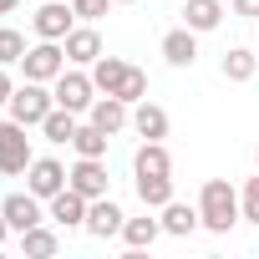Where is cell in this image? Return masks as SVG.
Segmentation results:
<instances>
[{"label":"cell","instance_id":"cell-18","mask_svg":"<svg viewBox=\"0 0 259 259\" xmlns=\"http://www.w3.org/2000/svg\"><path fill=\"white\" fill-rule=\"evenodd\" d=\"M107 143H112V133H102L92 117H87V122H76V133H71L76 158H107Z\"/></svg>","mask_w":259,"mask_h":259},{"label":"cell","instance_id":"cell-11","mask_svg":"<svg viewBox=\"0 0 259 259\" xmlns=\"http://www.w3.org/2000/svg\"><path fill=\"white\" fill-rule=\"evenodd\" d=\"M66 183H71L81 198H102L112 178H107V163H102V158H76V168L66 173Z\"/></svg>","mask_w":259,"mask_h":259},{"label":"cell","instance_id":"cell-15","mask_svg":"<svg viewBox=\"0 0 259 259\" xmlns=\"http://www.w3.org/2000/svg\"><path fill=\"white\" fill-rule=\"evenodd\" d=\"M158 213H163V234H173V239H188L193 229H203L198 203H178V198H173V203H163Z\"/></svg>","mask_w":259,"mask_h":259},{"label":"cell","instance_id":"cell-5","mask_svg":"<svg viewBox=\"0 0 259 259\" xmlns=\"http://www.w3.org/2000/svg\"><path fill=\"white\" fill-rule=\"evenodd\" d=\"M31 163H36V153H31L26 127H21V122H6V127H0V173L16 178V173H26Z\"/></svg>","mask_w":259,"mask_h":259},{"label":"cell","instance_id":"cell-6","mask_svg":"<svg viewBox=\"0 0 259 259\" xmlns=\"http://www.w3.org/2000/svg\"><path fill=\"white\" fill-rule=\"evenodd\" d=\"M31 26H36V36H41V41H66V36H71V26H76L71 0H46V6L31 16Z\"/></svg>","mask_w":259,"mask_h":259},{"label":"cell","instance_id":"cell-10","mask_svg":"<svg viewBox=\"0 0 259 259\" xmlns=\"http://www.w3.org/2000/svg\"><path fill=\"white\" fill-rule=\"evenodd\" d=\"M122 224H127V213L102 193V198H92V208H87V224H81V229H87L92 239H117V234H122Z\"/></svg>","mask_w":259,"mask_h":259},{"label":"cell","instance_id":"cell-1","mask_svg":"<svg viewBox=\"0 0 259 259\" xmlns=\"http://www.w3.org/2000/svg\"><path fill=\"white\" fill-rule=\"evenodd\" d=\"M198 219H203L208 234H229V229L244 219V208H239V188H234L229 178H208V183L198 188Z\"/></svg>","mask_w":259,"mask_h":259},{"label":"cell","instance_id":"cell-24","mask_svg":"<svg viewBox=\"0 0 259 259\" xmlns=\"http://www.w3.org/2000/svg\"><path fill=\"white\" fill-rule=\"evenodd\" d=\"M21 249H26V254H36V259H51V254L61 249V234H56V229H46V224H36V229H26V234H21Z\"/></svg>","mask_w":259,"mask_h":259},{"label":"cell","instance_id":"cell-22","mask_svg":"<svg viewBox=\"0 0 259 259\" xmlns=\"http://www.w3.org/2000/svg\"><path fill=\"white\" fill-rule=\"evenodd\" d=\"M254 71H259V56H254L249 46L224 51V76H229V81H254Z\"/></svg>","mask_w":259,"mask_h":259},{"label":"cell","instance_id":"cell-20","mask_svg":"<svg viewBox=\"0 0 259 259\" xmlns=\"http://www.w3.org/2000/svg\"><path fill=\"white\" fill-rule=\"evenodd\" d=\"M138 198H143L148 208L173 203V173H138Z\"/></svg>","mask_w":259,"mask_h":259},{"label":"cell","instance_id":"cell-12","mask_svg":"<svg viewBox=\"0 0 259 259\" xmlns=\"http://www.w3.org/2000/svg\"><path fill=\"white\" fill-rule=\"evenodd\" d=\"M61 46H66V61H71V66H92V61L102 56V36H97V26H92V21L71 26V36H66Z\"/></svg>","mask_w":259,"mask_h":259},{"label":"cell","instance_id":"cell-26","mask_svg":"<svg viewBox=\"0 0 259 259\" xmlns=\"http://www.w3.org/2000/svg\"><path fill=\"white\" fill-rule=\"evenodd\" d=\"M112 97H122L127 107L143 102V97H148V71H143V66H127V76H122V87H117Z\"/></svg>","mask_w":259,"mask_h":259},{"label":"cell","instance_id":"cell-25","mask_svg":"<svg viewBox=\"0 0 259 259\" xmlns=\"http://www.w3.org/2000/svg\"><path fill=\"white\" fill-rule=\"evenodd\" d=\"M41 133H46V143H71V133H76V112L51 107V112L41 117Z\"/></svg>","mask_w":259,"mask_h":259},{"label":"cell","instance_id":"cell-36","mask_svg":"<svg viewBox=\"0 0 259 259\" xmlns=\"http://www.w3.org/2000/svg\"><path fill=\"white\" fill-rule=\"evenodd\" d=\"M6 122H11V117H0V127H6Z\"/></svg>","mask_w":259,"mask_h":259},{"label":"cell","instance_id":"cell-31","mask_svg":"<svg viewBox=\"0 0 259 259\" xmlns=\"http://www.w3.org/2000/svg\"><path fill=\"white\" fill-rule=\"evenodd\" d=\"M11 92H16V81H11V71H6V66H0V107L11 102Z\"/></svg>","mask_w":259,"mask_h":259},{"label":"cell","instance_id":"cell-19","mask_svg":"<svg viewBox=\"0 0 259 259\" xmlns=\"http://www.w3.org/2000/svg\"><path fill=\"white\" fill-rule=\"evenodd\" d=\"M133 173H173V158H168L163 138H143V148L133 153Z\"/></svg>","mask_w":259,"mask_h":259},{"label":"cell","instance_id":"cell-35","mask_svg":"<svg viewBox=\"0 0 259 259\" xmlns=\"http://www.w3.org/2000/svg\"><path fill=\"white\" fill-rule=\"evenodd\" d=\"M254 168H259V148H254Z\"/></svg>","mask_w":259,"mask_h":259},{"label":"cell","instance_id":"cell-13","mask_svg":"<svg viewBox=\"0 0 259 259\" xmlns=\"http://www.w3.org/2000/svg\"><path fill=\"white\" fill-rule=\"evenodd\" d=\"M87 117L102 127V133H122V127H133V107H127L122 97H112V92H107V97H97Z\"/></svg>","mask_w":259,"mask_h":259},{"label":"cell","instance_id":"cell-30","mask_svg":"<svg viewBox=\"0 0 259 259\" xmlns=\"http://www.w3.org/2000/svg\"><path fill=\"white\" fill-rule=\"evenodd\" d=\"M234 6V16H244V21H259V0H229Z\"/></svg>","mask_w":259,"mask_h":259},{"label":"cell","instance_id":"cell-2","mask_svg":"<svg viewBox=\"0 0 259 259\" xmlns=\"http://www.w3.org/2000/svg\"><path fill=\"white\" fill-rule=\"evenodd\" d=\"M56 107V92H46V81H26V87H16L11 92V102H6V117L11 122H21V127H41V117Z\"/></svg>","mask_w":259,"mask_h":259},{"label":"cell","instance_id":"cell-17","mask_svg":"<svg viewBox=\"0 0 259 259\" xmlns=\"http://www.w3.org/2000/svg\"><path fill=\"white\" fill-rule=\"evenodd\" d=\"M219 21H224V0H188L183 6V26L188 31H219Z\"/></svg>","mask_w":259,"mask_h":259},{"label":"cell","instance_id":"cell-34","mask_svg":"<svg viewBox=\"0 0 259 259\" xmlns=\"http://www.w3.org/2000/svg\"><path fill=\"white\" fill-rule=\"evenodd\" d=\"M117 6H138V0H117Z\"/></svg>","mask_w":259,"mask_h":259},{"label":"cell","instance_id":"cell-3","mask_svg":"<svg viewBox=\"0 0 259 259\" xmlns=\"http://www.w3.org/2000/svg\"><path fill=\"white\" fill-rule=\"evenodd\" d=\"M21 71H26V81H46V87H51V81L66 71V46H61V41H36V46H26Z\"/></svg>","mask_w":259,"mask_h":259},{"label":"cell","instance_id":"cell-9","mask_svg":"<svg viewBox=\"0 0 259 259\" xmlns=\"http://www.w3.org/2000/svg\"><path fill=\"white\" fill-rule=\"evenodd\" d=\"M26 188L46 203V198H56V193L66 188V168H61L56 158H36V163L26 168Z\"/></svg>","mask_w":259,"mask_h":259},{"label":"cell","instance_id":"cell-21","mask_svg":"<svg viewBox=\"0 0 259 259\" xmlns=\"http://www.w3.org/2000/svg\"><path fill=\"white\" fill-rule=\"evenodd\" d=\"M158 234H163V219H127L117 239H122L127 249H153V244H158Z\"/></svg>","mask_w":259,"mask_h":259},{"label":"cell","instance_id":"cell-16","mask_svg":"<svg viewBox=\"0 0 259 259\" xmlns=\"http://www.w3.org/2000/svg\"><path fill=\"white\" fill-rule=\"evenodd\" d=\"M133 133L138 138H168V112L158 107V102H133Z\"/></svg>","mask_w":259,"mask_h":259},{"label":"cell","instance_id":"cell-4","mask_svg":"<svg viewBox=\"0 0 259 259\" xmlns=\"http://www.w3.org/2000/svg\"><path fill=\"white\" fill-rule=\"evenodd\" d=\"M51 92H56V107H66V112H92V102H97V81H92V71H61L56 81H51Z\"/></svg>","mask_w":259,"mask_h":259},{"label":"cell","instance_id":"cell-32","mask_svg":"<svg viewBox=\"0 0 259 259\" xmlns=\"http://www.w3.org/2000/svg\"><path fill=\"white\" fill-rule=\"evenodd\" d=\"M11 234H16V229L6 224V213H0V249H6V239H11Z\"/></svg>","mask_w":259,"mask_h":259},{"label":"cell","instance_id":"cell-7","mask_svg":"<svg viewBox=\"0 0 259 259\" xmlns=\"http://www.w3.org/2000/svg\"><path fill=\"white\" fill-rule=\"evenodd\" d=\"M87 208H92V198H81L71 183H66L56 198H46V219H51L56 229H81V224H87Z\"/></svg>","mask_w":259,"mask_h":259},{"label":"cell","instance_id":"cell-33","mask_svg":"<svg viewBox=\"0 0 259 259\" xmlns=\"http://www.w3.org/2000/svg\"><path fill=\"white\" fill-rule=\"evenodd\" d=\"M16 6H21V0H0V16H16Z\"/></svg>","mask_w":259,"mask_h":259},{"label":"cell","instance_id":"cell-14","mask_svg":"<svg viewBox=\"0 0 259 259\" xmlns=\"http://www.w3.org/2000/svg\"><path fill=\"white\" fill-rule=\"evenodd\" d=\"M163 61H168V66H193V61H198V31H188V26L168 31V36H163Z\"/></svg>","mask_w":259,"mask_h":259},{"label":"cell","instance_id":"cell-27","mask_svg":"<svg viewBox=\"0 0 259 259\" xmlns=\"http://www.w3.org/2000/svg\"><path fill=\"white\" fill-rule=\"evenodd\" d=\"M21 56H26V36L16 26H0V66H21Z\"/></svg>","mask_w":259,"mask_h":259},{"label":"cell","instance_id":"cell-23","mask_svg":"<svg viewBox=\"0 0 259 259\" xmlns=\"http://www.w3.org/2000/svg\"><path fill=\"white\" fill-rule=\"evenodd\" d=\"M122 76H127V61H122V56H97V61H92V81H97V92H117Z\"/></svg>","mask_w":259,"mask_h":259},{"label":"cell","instance_id":"cell-8","mask_svg":"<svg viewBox=\"0 0 259 259\" xmlns=\"http://www.w3.org/2000/svg\"><path fill=\"white\" fill-rule=\"evenodd\" d=\"M0 213H6V224L16 229V234H26V229H36V224H46V208H41V198L26 188V193H6V203H0Z\"/></svg>","mask_w":259,"mask_h":259},{"label":"cell","instance_id":"cell-28","mask_svg":"<svg viewBox=\"0 0 259 259\" xmlns=\"http://www.w3.org/2000/svg\"><path fill=\"white\" fill-rule=\"evenodd\" d=\"M112 6H117V0H71V11H76V21H92V26H97V21H102V16H107Z\"/></svg>","mask_w":259,"mask_h":259},{"label":"cell","instance_id":"cell-29","mask_svg":"<svg viewBox=\"0 0 259 259\" xmlns=\"http://www.w3.org/2000/svg\"><path fill=\"white\" fill-rule=\"evenodd\" d=\"M239 208H244V219H249V224H259V173L244 183V193H239Z\"/></svg>","mask_w":259,"mask_h":259}]
</instances>
